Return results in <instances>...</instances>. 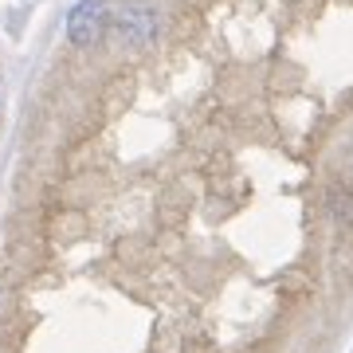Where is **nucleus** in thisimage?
Segmentation results:
<instances>
[{
    "instance_id": "obj_1",
    "label": "nucleus",
    "mask_w": 353,
    "mask_h": 353,
    "mask_svg": "<svg viewBox=\"0 0 353 353\" xmlns=\"http://www.w3.org/2000/svg\"><path fill=\"white\" fill-rule=\"evenodd\" d=\"M110 28L126 48H145V43H153L157 32H161V12H157L153 4H145V0H130V4L118 8Z\"/></svg>"
},
{
    "instance_id": "obj_2",
    "label": "nucleus",
    "mask_w": 353,
    "mask_h": 353,
    "mask_svg": "<svg viewBox=\"0 0 353 353\" xmlns=\"http://www.w3.org/2000/svg\"><path fill=\"white\" fill-rule=\"evenodd\" d=\"M110 4L106 0H79L71 16H67V39L75 48H90L94 39L102 36V28H110Z\"/></svg>"
}]
</instances>
